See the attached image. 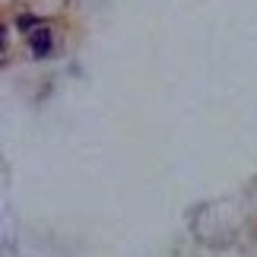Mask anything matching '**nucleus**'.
<instances>
[{
  "label": "nucleus",
  "instance_id": "obj_1",
  "mask_svg": "<svg viewBox=\"0 0 257 257\" xmlns=\"http://www.w3.org/2000/svg\"><path fill=\"white\" fill-rule=\"evenodd\" d=\"M29 51L32 57H48L51 54V32H48V26H38L32 35H29Z\"/></svg>",
  "mask_w": 257,
  "mask_h": 257
},
{
  "label": "nucleus",
  "instance_id": "obj_2",
  "mask_svg": "<svg viewBox=\"0 0 257 257\" xmlns=\"http://www.w3.org/2000/svg\"><path fill=\"white\" fill-rule=\"evenodd\" d=\"M42 23H38V19H32V16H23L19 19V29H38Z\"/></svg>",
  "mask_w": 257,
  "mask_h": 257
}]
</instances>
